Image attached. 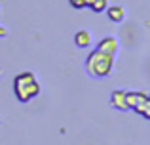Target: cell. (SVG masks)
<instances>
[{
    "instance_id": "cell-1",
    "label": "cell",
    "mask_w": 150,
    "mask_h": 145,
    "mask_svg": "<svg viewBox=\"0 0 150 145\" xmlns=\"http://www.w3.org/2000/svg\"><path fill=\"white\" fill-rule=\"evenodd\" d=\"M13 92L21 103H27L40 94V84L33 73H21L13 78Z\"/></svg>"
},
{
    "instance_id": "cell-2",
    "label": "cell",
    "mask_w": 150,
    "mask_h": 145,
    "mask_svg": "<svg viewBox=\"0 0 150 145\" xmlns=\"http://www.w3.org/2000/svg\"><path fill=\"white\" fill-rule=\"evenodd\" d=\"M112 65H114V56L112 54H106V52H101V50H93L88 56V59H86L88 73L91 76H97V78L108 76L110 71H112Z\"/></svg>"
},
{
    "instance_id": "cell-3",
    "label": "cell",
    "mask_w": 150,
    "mask_h": 145,
    "mask_svg": "<svg viewBox=\"0 0 150 145\" xmlns=\"http://www.w3.org/2000/svg\"><path fill=\"white\" fill-rule=\"evenodd\" d=\"M127 105L137 115L150 120V96L143 92H127Z\"/></svg>"
},
{
    "instance_id": "cell-4",
    "label": "cell",
    "mask_w": 150,
    "mask_h": 145,
    "mask_svg": "<svg viewBox=\"0 0 150 145\" xmlns=\"http://www.w3.org/2000/svg\"><path fill=\"white\" fill-rule=\"evenodd\" d=\"M110 105H112L114 109H118V111H127L129 109V105H127V92H124V90L112 92V96H110Z\"/></svg>"
},
{
    "instance_id": "cell-5",
    "label": "cell",
    "mask_w": 150,
    "mask_h": 145,
    "mask_svg": "<svg viewBox=\"0 0 150 145\" xmlns=\"http://www.w3.org/2000/svg\"><path fill=\"white\" fill-rule=\"evenodd\" d=\"M97 50H101V52H106V54H116L118 52V40L114 36H106L103 38V40L97 44Z\"/></svg>"
},
{
    "instance_id": "cell-6",
    "label": "cell",
    "mask_w": 150,
    "mask_h": 145,
    "mask_svg": "<svg viewBox=\"0 0 150 145\" xmlns=\"http://www.w3.org/2000/svg\"><path fill=\"white\" fill-rule=\"evenodd\" d=\"M74 42H76L78 48H88V46L91 44V34H89L88 31H78V33L74 34Z\"/></svg>"
},
{
    "instance_id": "cell-7",
    "label": "cell",
    "mask_w": 150,
    "mask_h": 145,
    "mask_svg": "<svg viewBox=\"0 0 150 145\" xmlns=\"http://www.w3.org/2000/svg\"><path fill=\"white\" fill-rule=\"evenodd\" d=\"M124 17H125V10L122 6H110L108 8V19L110 21L120 23V21H124Z\"/></svg>"
},
{
    "instance_id": "cell-8",
    "label": "cell",
    "mask_w": 150,
    "mask_h": 145,
    "mask_svg": "<svg viewBox=\"0 0 150 145\" xmlns=\"http://www.w3.org/2000/svg\"><path fill=\"white\" fill-rule=\"evenodd\" d=\"M88 8H91L93 11H105L108 8V0H88Z\"/></svg>"
},
{
    "instance_id": "cell-9",
    "label": "cell",
    "mask_w": 150,
    "mask_h": 145,
    "mask_svg": "<svg viewBox=\"0 0 150 145\" xmlns=\"http://www.w3.org/2000/svg\"><path fill=\"white\" fill-rule=\"evenodd\" d=\"M70 6L76 8V10H82V8H88V0H69Z\"/></svg>"
},
{
    "instance_id": "cell-10",
    "label": "cell",
    "mask_w": 150,
    "mask_h": 145,
    "mask_svg": "<svg viewBox=\"0 0 150 145\" xmlns=\"http://www.w3.org/2000/svg\"><path fill=\"white\" fill-rule=\"evenodd\" d=\"M0 36H6V29L4 27H0Z\"/></svg>"
}]
</instances>
